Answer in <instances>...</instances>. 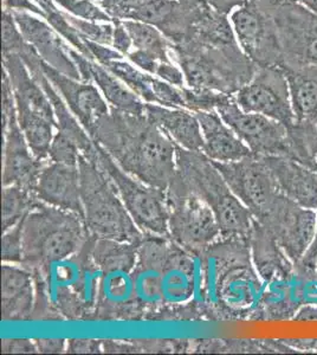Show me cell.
I'll list each match as a JSON object with an SVG mask.
<instances>
[{"label":"cell","mask_w":317,"mask_h":355,"mask_svg":"<svg viewBox=\"0 0 317 355\" xmlns=\"http://www.w3.org/2000/svg\"><path fill=\"white\" fill-rule=\"evenodd\" d=\"M225 123L258 157H289L288 128L261 114L241 110L234 96L217 110Z\"/></svg>","instance_id":"2e32d148"},{"label":"cell","mask_w":317,"mask_h":355,"mask_svg":"<svg viewBox=\"0 0 317 355\" xmlns=\"http://www.w3.org/2000/svg\"><path fill=\"white\" fill-rule=\"evenodd\" d=\"M288 83L296 122L317 125V65H286Z\"/></svg>","instance_id":"f1b7e54d"},{"label":"cell","mask_w":317,"mask_h":355,"mask_svg":"<svg viewBox=\"0 0 317 355\" xmlns=\"http://www.w3.org/2000/svg\"><path fill=\"white\" fill-rule=\"evenodd\" d=\"M94 242L89 236L78 252L33 274L43 281L50 302L65 320H95L100 269L94 261Z\"/></svg>","instance_id":"52a82bcc"},{"label":"cell","mask_w":317,"mask_h":355,"mask_svg":"<svg viewBox=\"0 0 317 355\" xmlns=\"http://www.w3.org/2000/svg\"><path fill=\"white\" fill-rule=\"evenodd\" d=\"M234 98L241 110L261 114L289 128L295 123L289 83L283 69L258 68L251 81L241 87Z\"/></svg>","instance_id":"9a60e30c"},{"label":"cell","mask_w":317,"mask_h":355,"mask_svg":"<svg viewBox=\"0 0 317 355\" xmlns=\"http://www.w3.org/2000/svg\"><path fill=\"white\" fill-rule=\"evenodd\" d=\"M167 237L145 234L132 270L134 295L141 320L201 319V302H192L197 289L196 259Z\"/></svg>","instance_id":"6da1fadb"},{"label":"cell","mask_w":317,"mask_h":355,"mask_svg":"<svg viewBox=\"0 0 317 355\" xmlns=\"http://www.w3.org/2000/svg\"><path fill=\"white\" fill-rule=\"evenodd\" d=\"M3 10L10 12H28L42 17L45 19V13L33 0H3Z\"/></svg>","instance_id":"7bdbcfd3"},{"label":"cell","mask_w":317,"mask_h":355,"mask_svg":"<svg viewBox=\"0 0 317 355\" xmlns=\"http://www.w3.org/2000/svg\"><path fill=\"white\" fill-rule=\"evenodd\" d=\"M248 0H205L206 4L216 12L229 17L236 8H241Z\"/></svg>","instance_id":"bcb514c9"},{"label":"cell","mask_w":317,"mask_h":355,"mask_svg":"<svg viewBox=\"0 0 317 355\" xmlns=\"http://www.w3.org/2000/svg\"><path fill=\"white\" fill-rule=\"evenodd\" d=\"M296 322H317L316 303H305L293 316Z\"/></svg>","instance_id":"681fc988"},{"label":"cell","mask_w":317,"mask_h":355,"mask_svg":"<svg viewBox=\"0 0 317 355\" xmlns=\"http://www.w3.org/2000/svg\"><path fill=\"white\" fill-rule=\"evenodd\" d=\"M286 198L317 211V172L289 157H261Z\"/></svg>","instance_id":"cb8c5ba5"},{"label":"cell","mask_w":317,"mask_h":355,"mask_svg":"<svg viewBox=\"0 0 317 355\" xmlns=\"http://www.w3.org/2000/svg\"><path fill=\"white\" fill-rule=\"evenodd\" d=\"M139 245L140 242L95 239L93 257L100 269L95 320H141L132 281Z\"/></svg>","instance_id":"ba28073f"},{"label":"cell","mask_w":317,"mask_h":355,"mask_svg":"<svg viewBox=\"0 0 317 355\" xmlns=\"http://www.w3.org/2000/svg\"><path fill=\"white\" fill-rule=\"evenodd\" d=\"M103 67L119 77L145 103L185 108L182 87L179 88L169 85L159 77L145 73L130 62L126 61L125 57L107 62Z\"/></svg>","instance_id":"603a6c76"},{"label":"cell","mask_w":317,"mask_h":355,"mask_svg":"<svg viewBox=\"0 0 317 355\" xmlns=\"http://www.w3.org/2000/svg\"><path fill=\"white\" fill-rule=\"evenodd\" d=\"M82 155L80 146L67 134L56 130L49 152V160L67 165H78Z\"/></svg>","instance_id":"e575fe53"},{"label":"cell","mask_w":317,"mask_h":355,"mask_svg":"<svg viewBox=\"0 0 317 355\" xmlns=\"http://www.w3.org/2000/svg\"><path fill=\"white\" fill-rule=\"evenodd\" d=\"M145 115L178 147L191 152L204 150L200 123L191 110L146 103Z\"/></svg>","instance_id":"4316f807"},{"label":"cell","mask_w":317,"mask_h":355,"mask_svg":"<svg viewBox=\"0 0 317 355\" xmlns=\"http://www.w3.org/2000/svg\"><path fill=\"white\" fill-rule=\"evenodd\" d=\"M112 48L123 56H128L132 48V37L129 35L123 21H114V35H112Z\"/></svg>","instance_id":"60d3db41"},{"label":"cell","mask_w":317,"mask_h":355,"mask_svg":"<svg viewBox=\"0 0 317 355\" xmlns=\"http://www.w3.org/2000/svg\"><path fill=\"white\" fill-rule=\"evenodd\" d=\"M175 177L211 207L221 227V239H249L255 223L252 214L205 154L178 147Z\"/></svg>","instance_id":"8992f818"},{"label":"cell","mask_w":317,"mask_h":355,"mask_svg":"<svg viewBox=\"0 0 317 355\" xmlns=\"http://www.w3.org/2000/svg\"><path fill=\"white\" fill-rule=\"evenodd\" d=\"M89 236L82 216L40 202L24 220L20 266L31 274H42L78 252Z\"/></svg>","instance_id":"277c9868"},{"label":"cell","mask_w":317,"mask_h":355,"mask_svg":"<svg viewBox=\"0 0 317 355\" xmlns=\"http://www.w3.org/2000/svg\"><path fill=\"white\" fill-rule=\"evenodd\" d=\"M166 191L169 206V239L184 250L201 256L221 239L216 216L211 207L175 175Z\"/></svg>","instance_id":"9c48e42d"},{"label":"cell","mask_w":317,"mask_h":355,"mask_svg":"<svg viewBox=\"0 0 317 355\" xmlns=\"http://www.w3.org/2000/svg\"><path fill=\"white\" fill-rule=\"evenodd\" d=\"M69 53L80 71V81L96 85L110 108L132 115H145V102L132 93L119 77L98 62L78 53L73 46H70Z\"/></svg>","instance_id":"7402d4cb"},{"label":"cell","mask_w":317,"mask_h":355,"mask_svg":"<svg viewBox=\"0 0 317 355\" xmlns=\"http://www.w3.org/2000/svg\"><path fill=\"white\" fill-rule=\"evenodd\" d=\"M25 41L31 45L42 61L60 73L80 80V71L69 53L65 38L42 17L28 12H11Z\"/></svg>","instance_id":"ffe728a7"},{"label":"cell","mask_w":317,"mask_h":355,"mask_svg":"<svg viewBox=\"0 0 317 355\" xmlns=\"http://www.w3.org/2000/svg\"><path fill=\"white\" fill-rule=\"evenodd\" d=\"M33 1L44 11L45 17H46V15H49V13L53 12V11L58 10V6L53 3V0H33Z\"/></svg>","instance_id":"816d5d0a"},{"label":"cell","mask_w":317,"mask_h":355,"mask_svg":"<svg viewBox=\"0 0 317 355\" xmlns=\"http://www.w3.org/2000/svg\"><path fill=\"white\" fill-rule=\"evenodd\" d=\"M149 0H100L97 4L115 21H128L132 13Z\"/></svg>","instance_id":"8d00e7d4"},{"label":"cell","mask_w":317,"mask_h":355,"mask_svg":"<svg viewBox=\"0 0 317 355\" xmlns=\"http://www.w3.org/2000/svg\"><path fill=\"white\" fill-rule=\"evenodd\" d=\"M273 17L284 51V67L317 65V16L295 1Z\"/></svg>","instance_id":"ac0fdd59"},{"label":"cell","mask_w":317,"mask_h":355,"mask_svg":"<svg viewBox=\"0 0 317 355\" xmlns=\"http://www.w3.org/2000/svg\"><path fill=\"white\" fill-rule=\"evenodd\" d=\"M24 220L3 232L1 239V262L22 264L23 261V226Z\"/></svg>","instance_id":"d590c367"},{"label":"cell","mask_w":317,"mask_h":355,"mask_svg":"<svg viewBox=\"0 0 317 355\" xmlns=\"http://www.w3.org/2000/svg\"><path fill=\"white\" fill-rule=\"evenodd\" d=\"M261 224L273 234L290 261L298 266L313 243L317 212L298 205L284 196Z\"/></svg>","instance_id":"e0dca14e"},{"label":"cell","mask_w":317,"mask_h":355,"mask_svg":"<svg viewBox=\"0 0 317 355\" xmlns=\"http://www.w3.org/2000/svg\"><path fill=\"white\" fill-rule=\"evenodd\" d=\"M94 1H96L97 3V1H100V0H94Z\"/></svg>","instance_id":"db71d44e"},{"label":"cell","mask_w":317,"mask_h":355,"mask_svg":"<svg viewBox=\"0 0 317 355\" xmlns=\"http://www.w3.org/2000/svg\"><path fill=\"white\" fill-rule=\"evenodd\" d=\"M316 270H317V257H316Z\"/></svg>","instance_id":"11a10c76"},{"label":"cell","mask_w":317,"mask_h":355,"mask_svg":"<svg viewBox=\"0 0 317 355\" xmlns=\"http://www.w3.org/2000/svg\"><path fill=\"white\" fill-rule=\"evenodd\" d=\"M3 186L17 185L33 191L48 162L40 160L30 150L17 119L11 83L3 70Z\"/></svg>","instance_id":"7c38bea8"},{"label":"cell","mask_w":317,"mask_h":355,"mask_svg":"<svg viewBox=\"0 0 317 355\" xmlns=\"http://www.w3.org/2000/svg\"><path fill=\"white\" fill-rule=\"evenodd\" d=\"M127 57H128V61L135 65V67L141 69V70H144L145 73H148L155 76L161 61H159L154 55L146 53L144 50L134 49L132 51L128 53Z\"/></svg>","instance_id":"f35d334b"},{"label":"cell","mask_w":317,"mask_h":355,"mask_svg":"<svg viewBox=\"0 0 317 355\" xmlns=\"http://www.w3.org/2000/svg\"><path fill=\"white\" fill-rule=\"evenodd\" d=\"M36 302L35 277L20 264L1 266V320L30 321L33 320Z\"/></svg>","instance_id":"d4e9b609"},{"label":"cell","mask_w":317,"mask_h":355,"mask_svg":"<svg viewBox=\"0 0 317 355\" xmlns=\"http://www.w3.org/2000/svg\"><path fill=\"white\" fill-rule=\"evenodd\" d=\"M78 167L85 224L89 234L96 239L141 242L145 234L132 220L117 186L98 162L96 146L92 152L80 155Z\"/></svg>","instance_id":"5b68a950"},{"label":"cell","mask_w":317,"mask_h":355,"mask_svg":"<svg viewBox=\"0 0 317 355\" xmlns=\"http://www.w3.org/2000/svg\"><path fill=\"white\" fill-rule=\"evenodd\" d=\"M186 110L197 112H217L221 105L229 102L234 95L221 93L211 89H196L182 87Z\"/></svg>","instance_id":"1f68e13d"},{"label":"cell","mask_w":317,"mask_h":355,"mask_svg":"<svg viewBox=\"0 0 317 355\" xmlns=\"http://www.w3.org/2000/svg\"><path fill=\"white\" fill-rule=\"evenodd\" d=\"M40 68L89 135L110 113V105L94 83L80 81L40 61Z\"/></svg>","instance_id":"d6986e66"},{"label":"cell","mask_w":317,"mask_h":355,"mask_svg":"<svg viewBox=\"0 0 317 355\" xmlns=\"http://www.w3.org/2000/svg\"><path fill=\"white\" fill-rule=\"evenodd\" d=\"M201 302L209 319H251L265 284L248 239H221L200 256Z\"/></svg>","instance_id":"3957f363"},{"label":"cell","mask_w":317,"mask_h":355,"mask_svg":"<svg viewBox=\"0 0 317 355\" xmlns=\"http://www.w3.org/2000/svg\"><path fill=\"white\" fill-rule=\"evenodd\" d=\"M103 352L105 353H140V349L132 341L105 340L103 341Z\"/></svg>","instance_id":"7dc6e473"},{"label":"cell","mask_w":317,"mask_h":355,"mask_svg":"<svg viewBox=\"0 0 317 355\" xmlns=\"http://www.w3.org/2000/svg\"><path fill=\"white\" fill-rule=\"evenodd\" d=\"M3 70L11 83L22 132L30 134L49 125L57 127L53 103L19 55L3 53Z\"/></svg>","instance_id":"5bb4252c"},{"label":"cell","mask_w":317,"mask_h":355,"mask_svg":"<svg viewBox=\"0 0 317 355\" xmlns=\"http://www.w3.org/2000/svg\"><path fill=\"white\" fill-rule=\"evenodd\" d=\"M296 3L317 16V0H296Z\"/></svg>","instance_id":"f5cc1de1"},{"label":"cell","mask_w":317,"mask_h":355,"mask_svg":"<svg viewBox=\"0 0 317 355\" xmlns=\"http://www.w3.org/2000/svg\"><path fill=\"white\" fill-rule=\"evenodd\" d=\"M204 137L203 153L216 162H232L252 155L249 147L241 141L217 112H197Z\"/></svg>","instance_id":"83f0119b"},{"label":"cell","mask_w":317,"mask_h":355,"mask_svg":"<svg viewBox=\"0 0 317 355\" xmlns=\"http://www.w3.org/2000/svg\"><path fill=\"white\" fill-rule=\"evenodd\" d=\"M283 341L298 353H317V339H286Z\"/></svg>","instance_id":"f907efd6"},{"label":"cell","mask_w":317,"mask_h":355,"mask_svg":"<svg viewBox=\"0 0 317 355\" xmlns=\"http://www.w3.org/2000/svg\"><path fill=\"white\" fill-rule=\"evenodd\" d=\"M213 164L257 222H263L284 197L268 166L258 155L252 154L238 162Z\"/></svg>","instance_id":"8fae6325"},{"label":"cell","mask_w":317,"mask_h":355,"mask_svg":"<svg viewBox=\"0 0 317 355\" xmlns=\"http://www.w3.org/2000/svg\"><path fill=\"white\" fill-rule=\"evenodd\" d=\"M249 243L253 266L264 284L293 279L295 264L285 254L270 231L256 219L250 234Z\"/></svg>","instance_id":"484cf974"},{"label":"cell","mask_w":317,"mask_h":355,"mask_svg":"<svg viewBox=\"0 0 317 355\" xmlns=\"http://www.w3.org/2000/svg\"><path fill=\"white\" fill-rule=\"evenodd\" d=\"M132 37V48L152 53L161 62H174L172 42L153 25L137 21H122Z\"/></svg>","instance_id":"f546056e"},{"label":"cell","mask_w":317,"mask_h":355,"mask_svg":"<svg viewBox=\"0 0 317 355\" xmlns=\"http://www.w3.org/2000/svg\"><path fill=\"white\" fill-rule=\"evenodd\" d=\"M1 353L4 354H35L38 353L35 340H1Z\"/></svg>","instance_id":"b9f144b4"},{"label":"cell","mask_w":317,"mask_h":355,"mask_svg":"<svg viewBox=\"0 0 317 355\" xmlns=\"http://www.w3.org/2000/svg\"><path fill=\"white\" fill-rule=\"evenodd\" d=\"M67 341L65 339H36L38 353L44 354H60L67 352Z\"/></svg>","instance_id":"f6af8a7d"},{"label":"cell","mask_w":317,"mask_h":355,"mask_svg":"<svg viewBox=\"0 0 317 355\" xmlns=\"http://www.w3.org/2000/svg\"><path fill=\"white\" fill-rule=\"evenodd\" d=\"M155 76L175 87H186L185 76L175 62H160Z\"/></svg>","instance_id":"74e56055"},{"label":"cell","mask_w":317,"mask_h":355,"mask_svg":"<svg viewBox=\"0 0 317 355\" xmlns=\"http://www.w3.org/2000/svg\"><path fill=\"white\" fill-rule=\"evenodd\" d=\"M316 257H317V224L315 236H314L313 243L309 246L308 251L305 252L301 262L298 266H295V271L298 274H305V272H311L316 270Z\"/></svg>","instance_id":"ee69618b"},{"label":"cell","mask_w":317,"mask_h":355,"mask_svg":"<svg viewBox=\"0 0 317 355\" xmlns=\"http://www.w3.org/2000/svg\"><path fill=\"white\" fill-rule=\"evenodd\" d=\"M249 1L253 3L270 16H273L281 8L288 6L289 4H293L296 0H249Z\"/></svg>","instance_id":"c3c4849f"},{"label":"cell","mask_w":317,"mask_h":355,"mask_svg":"<svg viewBox=\"0 0 317 355\" xmlns=\"http://www.w3.org/2000/svg\"><path fill=\"white\" fill-rule=\"evenodd\" d=\"M230 21L238 45L253 64L258 68L284 67V51L273 16L248 0L230 15Z\"/></svg>","instance_id":"4fadbf2b"},{"label":"cell","mask_w":317,"mask_h":355,"mask_svg":"<svg viewBox=\"0 0 317 355\" xmlns=\"http://www.w3.org/2000/svg\"><path fill=\"white\" fill-rule=\"evenodd\" d=\"M90 137L121 170L147 185L167 190L175 175L178 146L146 115L110 108Z\"/></svg>","instance_id":"7a4b0ae2"},{"label":"cell","mask_w":317,"mask_h":355,"mask_svg":"<svg viewBox=\"0 0 317 355\" xmlns=\"http://www.w3.org/2000/svg\"><path fill=\"white\" fill-rule=\"evenodd\" d=\"M103 351V341L94 339H70L67 341V353L97 354Z\"/></svg>","instance_id":"ab89813d"},{"label":"cell","mask_w":317,"mask_h":355,"mask_svg":"<svg viewBox=\"0 0 317 355\" xmlns=\"http://www.w3.org/2000/svg\"><path fill=\"white\" fill-rule=\"evenodd\" d=\"M65 12L70 24L76 28L80 36L87 41L94 42L97 44L112 46V35H114V23H102V21H85L77 17Z\"/></svg>","instance_id":"d6a6232c"},{"label":"cell","mask_w":317,"mask_h":355,"mask_svg":"<svg viewBox=\"0 0 317 355\" xmlns=\"http://www.w3.org/2000/svg\"><path fill=\"white\" fill-rule=\"evenodd\" d=\"M38 198L33 191L17 185L3 186L1 199V230L11 229L28 217L38 205Z\"/></svg>","instance_id":"4dcf8cb0"},{"label":"cell","mask_w":317,"mask_h":355,"mask_svg":"<svg viewBox=\"0 0 317 355\" xmlns=\"http://www.w3.org/2000/svg\"><path fill=\"white\" fill-rule=\"evenodd\" d=\"M96 146L98 162L112 178L126 209L144 234L169 239V206L167 191L147 185L129 175L115 164L100 145Z\"/></svg>","instance_id":"30bf717a"},{"label":"cell","mask_w":317,"mask_h":355,"mask_svg":"<svg viewBox=\"0 0 317 355\" xmlns=\"http://www.w3.org/2000/svg\"><path fill=\"white\" fill-rule=\"evenodd\" d=\"M63 11L85 21L114 23V19L94 0H53Z\"/></svg>","instance_id":"836d02e7"},{"label":"cell","mask_w":317,"mask_h":355,"mask_svg":"<svg viewBox=\"0 0 317 355\" xmlns=\"http://www.w3.org/2000/svg\"><path fill=\"white\" fill-rule=\"evenodd\" d=\"M35 193L40 202L80 214L85 219L78 165H67L49 160L40 172Z\"/></svg>","instance_id":"44dd1931"}]
</instances>
